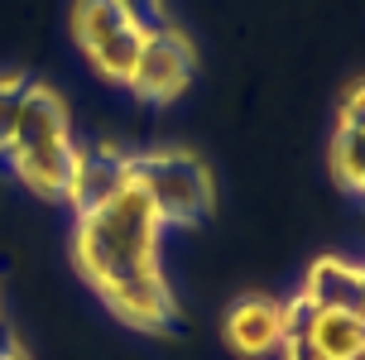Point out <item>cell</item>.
<instances>
[{
	"label": "cell",
	"instance_id": "obj_5",
	"mask_svg": "<svg viewBox=\"0 0 365 360\" xmlns=\"http://www.w3.org/2000/svg\"><path fill=\"white\" fill-rule=\"evenodd\" d=\"M197 72V53H192V38L182 34L178 24H154L140 48V63L130 72V91L149 101V106H168L178 101L187 82Z\"/></svg>",
	"mask_w": 365,
	"mask_h": 360
},
{
	"label": "cell",
	"instance_id": "obj_14",
	"mask_svg": "<svg viewBox=\"0 0 365 360\" xmlns=\"http://www.w3.org/2000/svg\"><path fill=\"white\" fill-rule=\"evenodd\" d=\"M356 312L365 317V264H361V293H356Z\"/></svg>",
	"mask_w": 365,
	"mask_h": 360
},
{
	"label": "cell",
	"instance_id": "obj_3",
	"mask_svg": "<svg viewBox=\"0 0 365 360\" xmlns=\"http://www.w3.org/2000/svg\"><path fill=\"white\" fill-rule=\"evenodd\" d=\"M135 163V187L149 197L159 226H202L212 207H217V182L212 168L187 154V149H145V154H130Z\"/></svg>",
	"mask_w": 365,
	"mask_h": 360
},
{
	"label": "cell",
	"instance_id": "obj_1",
	"mask_svg": "<svg viewBox=\"0 0 365 360\" xmlns=\"http://www.w3.org/2000/svg\"><path fill=\"white\" fill-rule=\"evenodd\" d=\"M159 235L164 226L135 182L96 207H82L73 221L77 274L110 307L115 322L149 336L178 326V298L159 264Z\"/></svg>",
	"mask_w": 365,
	"mask_h": 360
},
{
	"label": "cell",
	"instance_id": "obj_7",
	"mask_svg": "<svg viewBox=\"0 0 365 360\" xmlns=\"http://www.w3.org/2000/svg\"><path fill=\"white\" fill-rule=\"evenodd\" d=\"M289 336L317 351L322 360H356L365 356V317L361 312H322L293 298L289 303Z\"/></svg>",
	"mask_w": 365,
	"mask_h": 360
},
{
	"label": "cell",
	"instance_id": "obj_13",
	"mask_svg": "<svg viewBox=\"0 0 365 360\" xmlns=\"http://www.w3.org/2000/svg\"><path fill=\"white\" fill-rule=\"evenodd\" d=\"M0 360H29V351L19 346L15 331H5V322H0Z\"/></svg>",
	"mask_w": 365,
	"mask_h": 360
},
{
	"label": "cell",
	"instance_id": "obj_9",
	"mask_svg": "<svg viewBox=\"0 0 365 360\" xmlns=\"http://www.w3.org/2000/svg\"><path fill=\"white\" fill-rule=\"evenodd\" d=\"M356 293H361V259H341V254H322L312 259L298 288V303L322 307V312H356Z\"/></svg>",
	"mask_w": 365,
	"mask_h": 360
},
{
	"label": "cell",
	"instance_id": "obj_6",
	"mask_svg": "<svg viewBox=\"0 0 365 360\" xmlns=\"http://www.w3.org/2000/svg\"><path fill=\"white\" fill-rule=\"evenodd\" d=\"M289 341V303L269 293H245L226 312V346L236 356H279Z\"/></svg>",
	"mask_w": 365,
	"mask_h": 360
},
{
	"label": "cell",
	"instance_id": "obj_2",
	"mask_svg": "<svg viewBox=\"0 0 365 360\" xmlns=\"http://www.w3.org/2000/svg\"><path fill=\"white\" fill-rule=\"evenodd\" d=\"M10 178L19 187H29L34 197L68 202L77 168V144H73V120H68V101L43 82H29L24 106H19L10 149L0 154Z\"/></svg>",
	"mask_w": 365,
	"mask_h": 360
},
{
	"label": "cell",
	"instance_id": "obj_8",
	"mask_svg": "<svg viewBox=\"0 0 365 360\" xmlns=\"http://www.w3.org/2000/svg\"><path fill=\"white\" fill-rule=\"evenodd\" d=\"M130 182H135V163H130L125 149L91 144V149H77V168H73L68 202H73V212H82V207H96V202L115 197L120 187H130Z\"/></svg>",
	"mask_w": 365,
	"mask_h": 360
},
{
	"label": "cell",
	"instance_id": "obj_10",
	"mask_svg": "<svg viewBox=\"0 0 365 360\" xmlns=\"http://www.w3.org/2000/svg\"><path fill=\"white\" fill-rule=\"evenodd\" d=\"M331 178L341 182L346 192L365 197V120L361 125H336L331 130Z\"/></svg>",
	"mask_w": 365,
	"mask_h": 360
},
{
	"label": "cell",
	"instance_id": "obj_11",
	"mask_svg": "<svg viewBox=\"0 0 365 360\" xmlns=\"http://www.w3.org/2000/svg\"><path fill=\"white\" fill-rule=\"evenodd\" d=\"M24 91H29V77L15 68L0 72V154L10 149V135H15V120H19V106H24Z\"/></svg>",
	"mask_w": 365,
	"mask_h": 360
},
{
	"label": "cell",
	"instance_id": "obj_4",
	"mask_svg": "<svg viewBox=\"0 0 365 360\" xmlns=\"http://www.w3.org/2000/svg\"><path fill=\"white\" fill-rule=\"evenodd\" d=\"M73 38L106 82L130 87L149 24L130 10V0H73Z\"/></svg>",
	"mask_w": 365,
	"mask_h": 360
},
{
	"label": "cell",
	"instance_id": "obj_12",
	"mask_svg": "<svg viewBox=\"0 0 365 360\" xmlns=\"http://www.w3.org/2000/svg\"><path fill=\"white\" fill-rule=\"evenodd\" d=\"M130 10L145 19L149 29H154V24H168V0H130Z\"/></svg>",
	"mask_w": 365,
	"mask_h": 360
}]
</instances>
